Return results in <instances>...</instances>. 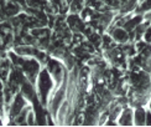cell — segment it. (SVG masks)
<instances>
[{"instance_id": "1", "label": "cell", "mask_w": 151, "mask_h": 127, "mask_svg": "<svg viewBox=\"0 0 151 127\" xmlns=\"http://www.w3.org/2000/svg\"><path fill=\"white\" fill-rule=\"evenodd\" d=\"M9 58L19 71H21V74L26 77L31 84L35 85L36 79L39 76V72L41 70V64L39 62L37 59H34L31 56H22L19 55L14 51L9 53Z\"/></svg>"}, {"instance_id": "2", "label": "cell", "mask_w": 151, "mask_h": 127, "mask_svg": "<svg viewBox=\"0 0 151 127\" xmlns=\"http://www.w3.org/2000/svg\"><path fill=\"white\" fill-rule=\"evenodd\" d=\"M53 87H55V81L52 79V76L50 75L47 69H41L35 82V91H36V96L40 105L42 106L47 105L48 96L53 90Z\"/></svg>"}, {"instance_id": "3", "label": "cell", "mask_w": 151, "mask_h": 127, "mask_svg": "<svg viewBox=\"0 0 151 127\" xmlns=\"http://www.w3.org/2000/svg\"><path fill=\"white\" fill-rule=\"evenodd\" d=\"M26 101H27V100L22 96L20 91L16 92V93L14 95V99H12V102H11V105H10V111H9V117H10V120L15 118V117L19 115V113H20V112L25 109V107L27 106Z\"/></svg>"}, {"instance_id": "4", "label": "cell", "mask_w": 151, "mask_h": 127, "mask_svg": "<svg viewBox=\"0 0 151 127\" xmlns=\"http://www.w3.org/2000/svg\"><path fill=\"white\" fill-rule=\"evenodd\" d=\"M47 71L50 72V75L52 76L53 81H56V84H60V82L62 81V79L65 77V71L63 69H62L61 64L58 61L56 60H50L47 61Z\"/></svg>"}, {"instance_id": "5", "label": "cell", "mask_w": 151, "mask_h": 127, "mask_svg": "<svg viewBox=\"0 0 151 127\" xmlns=\"http://www.w3.org/2000/svg\"><path fill=\"white\" fill-rule=\"evenodd\" d=\"M24 6H21L15 0H4V11L8 19H11L16 15H19L22 11Z\"/></svg>"}, {"instance_id": "6", "label": "cell", "mask_w": 151, "mask_h": 127, "mask_svg": "<svg viewBox=\"0 0 151 127\" xmlns=\"http://www.w3.org/2000/svg\"><path fill=\"white\" fill-rule=\"evenodd\" d=\"M110 37L113 41H116L119 44H127L131 37L128 30H125L123 26H118L110 31Z\"/></svg>"}, {"instance_id": "7", "label": "cell", "mask_w": 151, "mask_h": 127, "mask_svg": "<svg viewBox=\"0 0 151 127\" xmlns=\"http://www.w3.org/2000/svg\"><path fill=\"white\" fill-rule=\"evenodd\" d=\"M133 115H134V111L131 109H125V110L120 111V115H119V117H118V125H120V126H133L134 125Z\"/></svg>"}, {"instance_id": "8", "label": "cell", "mask_w": 151, "mask_h": 127, "mask_svg": "<svg viewBox=\"0 0 151 127\" xmlns=\"http://www.w3.org/2000/svg\"><path fill=\"white\" fill-rule=\"evenodd\" d=\"M145 117H146L145 107L137 106L134 110V115H133L134 126H145Z\"/></svg>"}, {"instance_id": "9", "label": "cell", "mask_w": 151, "mask_h": 127, "mask_svg": "<svg viewBox=\"0 0 151 127\" xmlns=\"http://www.w3.org/2000/svg\"><path fill=\"white\" fill-rule=\"evenodd\" d=\"M151 10V0H141L136 8V14H145Z\"/></svg>"}, {"instance_id": "10", "label": "cell", "mask_w": 151, "mask_h": 127, "mask_svg": "<svg viewBox=\"0 0 151 127\" xmlns=\"http://www.w3.org/2000/svg\"><path fill=\"white\" fill-rule=\"evenodd\" d=\"M142 40L146 44H151V24H149V26L145 29V31H144Z\"/></svg>"}, {"instance_id": "11", "label": "cell", "mask_w": 151, "mask_h": 127, "mask_svg": "<svg viewBox=\"0 0 151 127\" xmlns=\"http://www.w3.org/2000/svg\"><path fill=\"white\" fill-rule=\"evenodd\" d=\"M6 15H5V11H4V0H0V23H4L6 21Z\"/></svg>"}, {"instance_id": "12", "label": "cell", "mask_w": 151, "mask_h": 127, "mask_svg": "<svg viewBox=\"0 0 151 127\" xmlns=\"http://www.w3.org/2000/svg\"><path fill=\"white\" fill-rule=\"evenodd\" d=\"M145 126H151V112L146 110V117H145Z\"/></svg>"}, {"instance_id": "13", "label": "cell", "mask_w": 151, "mask_h": 127, "mask_svg": "<svg viewBox=\"0 0 151 127\" xmlns=\"http://www.w3.org/2000/svg\"><path fill=\"white\" fill-rule=\"evenodd\" d=\"M142 16H144V20H146L147 23L151 24V10L150 11H146L145 14H142Z\"/></svg>"}, {"instance_id": "14", "label": "cell", "mask_w": 151, "mask_h": 127, "mask_svg": "<svg viewBox=\"0 0 151 127\" xmlns=\"http://www.w3.org/2000/svg\"><path fill=\"white\" fill-rule=\"evenodd\" d=\"M149 110H150V112H151V100L149 101Z\"/></svg>"}, {"instance_id": "15", "label": "cell", "mask_w": 151, "mask_h": 127, "mask_svg": "<svg viewBox=\"0 0 151 127\" xmlns=\"http://www.w3.org/2000/svg\"><path fill=\"white\" fill-rule=\"evenodd\" d=\"M139 1H141V0H139Z\"/></svg>"}]
</instances>
